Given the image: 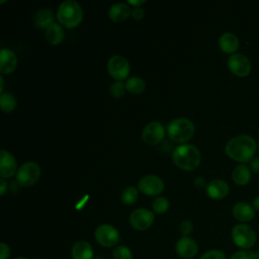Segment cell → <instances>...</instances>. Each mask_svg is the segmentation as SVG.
Here are the masks:
<instances>
[{"label": "cell", "mask_w": 259, "mask_h": 259, "mask_svg": "<svg viewBox=\"0 0 259 259\" xmlns=\"http://www.w3.org/2000/svg\"><path fill=\"white\" fill-rule=\"evenodd\" d=\"M256 150L257 144L249 135L236 136L230 139L225 146L227 156L241 164L250 162L255 157Z\"/></svg>", "instance_id": "obj_1"}, {"label": "cell", "mask_w": 259, "mask_h": 259, "mask_svg": "<svg viewBox=\"0 0 259 259\" xmlns=\"http://www.w3.org/2000/svg\"><path fill=\"white\" fill-rule=\"evenodd\" d=\"M172 159L178 168L185 171H192L199 166L201 155L195 146L191 144H181L174 149Z\"/></svg>", "instance_id": "obj_2"}, {"label": "cell", "mask_w": 259, "mask_h": 259, "mask_svg": "<svg viewBox=\"0 0 259 259\" xmlns=\"http://www.w3.org/2000/svg\"><path fill=\"white\" fill-rule=\"evenodd\" d=\"M59 22L67 28H74L83 19V10L80 4L74 0L63 1L57 10Z\"/></svg>", "instance_id": "obj_3"}, {"label": "cell", "mask_w": 259, "mask_h": 259, "mask_svg": "<svg viewBox=\"0 0 259 259\" xmlns=\"http://www.w3.org/2000/svg\"><path fill=\"white\" fill-rule=\"evenodd\" d=\"M167 134L175 143H185L190 140L195 132L193 122L185 117H179L171 120L167 125Z\"/></svg>", "instance_id": "obj_4"}, {"label": "cell", "mask_w": 259, "mask_h": 259, "mask_svg": "<svg viewBox=\"0 0 259 259\" xmlns=\"http://www.w3.org/2000/svg\"><path fill=\"white\" fill-rule=\"evenodd\" d=\"M231 238L239 250H252L257 243L255 230L247 224L235 225L231 231Z\"/></svg>", "instance_id": "obj_5"}, {"label": "cell", "mask_w": 259, "mask_h": 259, "mask_svg": "<svg viewBox=\"0 0 259 259\" xmlns=\"http://www.w3.org/2000/svg\"><path fill=\"white\" fill-rule=\"evenodd\" d=\"M40 167L32 161L22 164L16 173V180L20 186L28 187L36 183L40 177Z\"/></svg>", "instance_id": "obj_6"}, {"label": "cell", "mask_w": 259, "mask_h": 259, "mask_svg": "<svg viewBox=\"0 0 259 259\" xmlns=\"http://www.w3.org/2000/svg\"><path fill=\"white\" fill-rule=\"evenodd\" d=\"M94 238L100 246L111 248L116 246L118 243L119 233L113 226L109 224H102L95 229Z\"/></svg>", "instance_id": "obj_7"}, {"label": "cell", "mask_w": 259, "mask_h": 259, "mask_svg": "<svg viewBox=\"0 0 259 259\" xmlns=\"http://www.w3.org/2000/svg\"><path fill=\"white\" fill-rule=\"evenodd\" d=\"M130 70L131 67L128 61L120 55L112 56L107 62V71L116 81L125 79L130 74Z\"/></svg>", "instance_id": "obj_8"}, {"label": "cell", "mask_w": 259, "mask_h": 259, "mask_svg": "<svg viewBox=\"0 0 259 259\" xmlns=\"http://www.w3.org/2000/svg\"><path fill=\"white\" fill-rule=\"evenodd\" d=\"M154 212L148 208H137L130 214V224L137 231H146L154 223Z\"/></svg>", "instance_id": "obj_9"}, {"label": "cell", "mask_w": 259, "mask_h": 259, "mask_svg": "<svg viewBox=\"0 0 259 259\" xmlns=\"http://www.w3.org/2000/svg\"><path fill=\"white\" fill-rule=\"evenodd\" d=\"M229 70L238 77H246L250 74L252 66L247 56L241 53L233 54L228 59Z\"/></svg>", "instance_id": "obj_10"}, {"label": "cell", "mask_w": 259, "mask_h": 259, "mask_svg": "<svg viewBox=\"0 0 259 259\" xmlns=\"http://www.w3.org/2000/svg\"><path fill=\"white\" fill-rule=\"evenodd\" d=\"M138 188L144 194L154 196L160 194L164 190V182L156 175H145L140 179Z\"/></svg>", "instance_id": "obj_11"}, {"label": "cell", "mask_w": 259, "mask_h": 259, "mask_svg": "<svg viewBox=\"0 0 259 259\" xmlns=\"http://www.w3.org/2000/svg\"><path fill=\"white\" fill-rule=\"evenodd\" d=\"M165 137V128L163 124L159 121H151L149 122L143 130L142 138L143 141L151 146L157 145Z\"/></svg>", "instance_id": "obj_12"}, {"label": "cell", "mask_w": 259, "mask_h": 259, "mask_svg": "<svg viewBox=\"0 0 259 259\" xmlns=\"http://www.w3.org/2000/svg\"><path fill=\"white\" fill-rule=\"evenodd\" d=\"M175 250L179 257L183 259H191L198 252L196 241L190 237H181L175 244Z\"/></svg>", "instance_id": "obj_13"}, {"label": "cell", "mask_w": 259, "mask_h": 259, "mask_svg": "<svg viewBox=\"0 0 259 259\" xmlns=\"http://www.w3.org/2000/svg\"><path fill=\"white\" fill-rule=\"evenodd\" d=\"M255 209L246 201L236 202L232 207V214L240 224H247L255 218Z\"/></svg>", "instance_id": "obj_14"}, {"label": "cell", "mask_w": 259, "mask_h": 259, "mask_svg": "<svg viewBox=\"0 0 259 259\" xmlns=\"http://www.w3.org/2000/svg\"><path fill=\"white\" fill-rule=\"evenodd\" d=\"M17 162L14 156L6 150L0 151V176L10 178L16 173Z\"/></svg>", "instance_id": "obj_15"}, {"label": "cell", "mask_w": 259, "mask_h": 259, "mask_svg": "<svg viewBox=\"0 0 259 259\" xmlns=\"http://www.w3.org/2000/svg\"><path fill=\"white\" fill-rule=\"evenodd\" d=\"M205 191L208 197L218 200L225 198L229 194L230 187L225 180L212 179L206 184Z\"/></svg>", "instance_id": "obj_16"}, {"label": "cell", "mask_w": 259, "mask_h": 259, "mask_svg": "<svg viewBox=\"0 0 259 259\" xmlns=\"http://www.w3.org/2000/svg\"><path fill=\"white\" fill-rule=\"evenodd\" d=\"M16 65V55L8 49H2L0 51V72L2 74H10L15 70Z\"/></svg>", "instance_id": "obj_17"}, {"label": "cell", "mask_w": 259, "mask_h": 259, "mask_svg": "<svg viewBox=\"0 0 259 259\" xmlns=\"http://www.w3.org/2000/svg\"><path fill=\"white\" fill-rule=\"evenodd\" d=\"M239 46L240 41L238 36L232 32H225L219 38V47L221 51L226 54H236Z\"/></svg>", "instance_id": "obj_18"}, {"label": "cell", "mask_w": 259, "mask_h": 259, "mask_svg": "<svg viewBox=\"0 0 259 259\" xmlns=\"http://www.w3.org/2000/svg\"><path fill=\"white\" fill-rule=\"evenodd\" d=\"M93 249L89 242L80 240L77 241L71 249L72 259H93Z\"/></svg>", "instance_id": "obj_19"}, {"label": "cell", "mask_w": 259, "mask_h": 259, "mask_svg": "<svg viewBox=\"0 0 259 259\" xmlns=\"http://www.w3.org/2000/svg\"><path fill=\"white\" fill-rule=\"evenodd\" d=\"M130 14H132V9L130 8L127 3L118 2L113 4L108 11L109 18L114 22H121L124 21Z\"/></svg>", "instance_id": "obj_20"}, {"label": "cell", "mask_w": 259, "mask_h": 259, "mask_svg": "<svg viewBox=\"0 0 259 259\" xmlns=\"http://www.w3.org/2000/svg\"><path fill=\"white\" fill-rule=\"evenodd\" d=\"M232 179L237 185L244 186L251 180V170L246 165L239 164L232 171Z\"/></svg>", "instance_id": "obj_21"}, {"label": "cell", "mask_w": 259, "mask_h": 259, "mask_svg": "<svg viewBox=\"0 0 259 259\" xmlns=\"http://www.w3.org/2000/svg\"><path fill=\"white\" fill-rule=\"evenodd\" d=\"M46 39L51 45H59L64 39V29L59 23H52L50 26L46 28Z\"/></svg>", "instance_id": "obj_22"}, {"label": "cell", "mask_w": 259, "mask_h": 259, "mask_svg": "<svg viewBox=\"0 0 259 259\" xmlns=\"http://www.w3.org/2000/svg\"><path fill=\"white\" fill-rule=\"evenodd\" d=\"M54 19L55 16L53 11L48 8H42L36 12L34 22L38 28H47L52 23H54Z\"/></svg>", "instance_id": "obj_23"}, {"label": "cell", "mask_w": 259, "mask_h": 259, "mask_svg": "<svg viewBox=\"0 0 259 259\" xmlns=\"http://www.w3.org/2000/svg\"><path fill=\"white\" fill-rule=\"evenodd\" d=\"M146 88L144 79L140 77H131L125 82V89L133 94H140Z\"/></svg>", "instance_id": "obj_24"}, {"label": "cell", "mask_w": 259, "mask_h": 259, "mask_svg": "<svg viewBox=\"0 0 259 259\" xmlns=\"http://www.w3.org/2000/svg\"><path fill=\"white\" fill-rule=\"evenodd\" d=\"M16 99L11 93H1L0 94V107L3 111L9 112L12 111L16 107Z\"/></svg>", "instance_id": "obj_25"}, {"label": "cell", "mask_w": 259, "mask_h": 259, "mask_svg": "<svg viewBox=\"0 0 259 259\" xmlns=\"http://www.w3.org/2000/svg\"><path fill=\"white\" fill-rule=\"evenodd\" d=\"M138 197H139V192L135 186H126L120 194L121 201L124 204H128V205L134 204L137 201Z\"/></svg>", "instance_id": "obj_26"}, {"label": "cell", "mask_w": 259, "mask_h": 259, "mask_svg": "<svg viewBox=\"0 0 259 259\" xmlns=\"http://www.w3.org/2000/svg\"><path fill=\"white\" fill-rule=\"evenodd\" d=\"M152 207H153L154 212H156L158 214H162L168 210L169 200L164 196H159L154 199V201L152 203Z\"/></svg>", "instance_id": "obj_27"}, {"label": "cell", "mask_w": 259, "mask_h": 259, "mask_svg": "<svg viewBox=\"0 0 259 259\" xmlns=\"http://www.w3.org/2000/svg\"><path fill=\"white\" fill-rule=\"evenodd\" d=\"M112 259H133V253L124 245L114 247L112 251Z\"/></svg>", "instance_id": "obj_28"}, {"label": "cell", "mask_w": 259, "mask_h": 259, "mask_svg": "<svg viewBox=\"0 0 259 259\" xmlns=\"http://www.w3.org/2000/svg\"><path fill=\"white\" fill-rule=\"evenodd\" d=\"M125 84H123L121 81H114L110 85V94L115 98H120L124 95L125 92Z\"/></svg>", "instance_id": "obj_29"}, {"label": "cell", "mask_w": 259, "mask_h": 259, "mask_svg": "<svg viewBox=\"0 0 259 259\" xmlns=\"http://www.w3.org/2000/svg\"><path fill=\"white\" fill-rule=\"evenodd\" d=\"M199 259H227L225 252L218 249H212L204 252Z\"/></svg>", "instance_id": "obj_30"}, {"label": "cell", "mask_w": 259, "mask_h": 259, "mask_svg": "<svg viewBox=\"0 0 259 259\" xmlns=\"http://www.w3.org/2000/svg\"><path fill=\"white\" fill-rule=\"evenodd\" d=\"M230 259H258L256 253L252 250H238L236 251Z\"/></svg>", "instance_id": "obj_31"}, {"label": "cell", "mask_w": 259, "mask_h": 259, "mask_svg": "<svg viewBox=\"0 0 259 259\" xmlns=\"http://www.w3.org/2000/svg\"><path fill=\"white\" fill-rule=\"evenodd\" d=\"M193 225L189 220H183L179 225V231L182 237H188V235L192 232Z\"/></svg>", "instance_id": "obj_32"}, {"label": "cell", "mask_w": 259, "mask_h": 259, "mask_svg": "<svg viewBox=\"0 0 259 259\" xmlns=\"http://www.w3.org/2000/svg\"><path fill=\"white\" fill-rule=\"evenodd\" d=\"M10 247L4 242L0 243V259H8L10 257Z\"/></svg>", "instance_id": "obj_33"}, {"label": "cell", "mask_w": 259, "mask_h": 259, "mask_svg": "<svg viewBox=\"0 0 259 259\" xmlns=\"http://www.w3.org/2000/svg\"><path fill=\"white\" fill-rule=\"evenodd\" d=\"M144 14H145V11L142 7H134L132 9V16L135 20H140L144 17Z\"/></svg>", "instance_id": "obj_34"}, {"label": "cell", "mask_w": 259, "mask_h": 259, "mask_svg": "<svg viewBox=\"0 0 259 259\" xmlns=\"http://www.w3.org/2000/svg\"><path fill=\"white\" fill-rule=\"evenodd\" d=\"M250 169L255 172V173H259V157H254L251 161H250Z\"/></svg>", "instance_id": "obj_35"}, {"label": "cell", "mask_w": 259, "mask_h": 259, "mask_svg": "<svg viewBox=\"0 0 259 259\" xmlns=\"http://www.w3.org/2000/svg\"><path fill=\"white\" fill-rule=\"evenodd\" d=\"M7 188H8L7 182L4 180V178H1L0 179V194L4 195V193L7 190Z\"/></svg>", "instance_id": "obj_36"}, {"label": "cell", "mask_w": 259, "mask_h": 259, "mask_svg": "<svg viewBox=\"0 0 259 259\" xmlns=\"http://www.w3.org/2000/svg\"><path fill=\"white\" fill-rule=\"evenodd\" d=\"M194 185H195L196 187H202V186H204V185H205V180H204V178L201 177V176H197V177L195 178V180H194Z\"/></svg>", "instance_id": "obj_37"}, {"label": "cell", "mask_w": 259, "mask_h": 259, "mask_svg": "<svg viewBox=\"0 0 259 259\" xmlns=\"http://www.w3.org/2000/svg\"><path fill=\"white\" fill-rule=\"evenodd\" d=\"M145 2H146L145 0H140V1H132V0H128V1H127V4L134 5L135 7H141V5L144 4Z\"/></svg>", "instance_id": "obj_38"}, {"label": "cell", "mask_w": 259, "mask_h": 259, "mask_svg": "<svg viewBox=\"0 0 259 259\" xmlns=\"http://www.w3.org/2000/svg\"><path fill=\"white\" fill-rule=\"evenodd\" d=\"M252 205H253V207H254V209H255L256 211H259V195H257V196L253 199Z\"/></svg>", "instance_id": "obj_39"}, {"label": "cell", "mask_w": 259, "mask_h": 259, "mask_svg": "<svg viewBox=\"0 0 259 259\" xmlns=\"http://www.w3.org/2000/svg\"><path fill=\"white\" fill-rule=\"evenodd\" d=\"M0 84H1V86H0V92H1V93H3V85H4V80H3V77H2V75H0Z\"/></svg>", "instance_id": "obj_40"}, {"label": "cell", "mask_w": 259, "mask_h": 259, "mask_svg": "<svg viewBox=\"0 0 259 259\" xmlns=\"http://www.w3.org/2000/svg\"><path fill=\"white\" fill-rule=\"evenodd\" d=\"M255 253H256V256H257V258L259 259V249H258V250H257Z\"/></svg>", "instance_id": "obj_41"}, {"label": "cell", "mask_w": 259, "mask_h": 259, "mask_svg": "<svg viewBox=\"0 0 259 259\" xmlns=\"http://www.w3.org/2000/svg\"><path fill=\"white\" fill-rule=\"evenodd\" d=\"M14 259H28V258H25V257H16V258H14Z\"/></svg>", "instance_id": "obj_42"}, {"label": "cell", "mask_w": 259, "mask_h": 259, "mask_svg": "<svg viewBox=\"0 0 259 259\" xmlns=\"http://www.w3.org/2000/svg\"><path fill=\"white\" fill-rule=\"evenodd\" d=\"M257 148H258V150H259V140H258V143H257Z\"/></svg>", "instance_id": "obj_43"}]
</instances>
